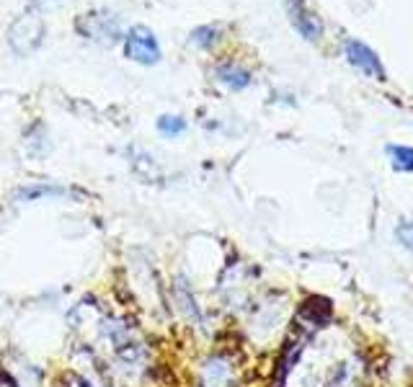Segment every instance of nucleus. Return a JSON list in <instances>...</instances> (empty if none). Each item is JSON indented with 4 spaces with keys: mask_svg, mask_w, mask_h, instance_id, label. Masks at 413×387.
<instances>
[{
    "mask_svg": "<svg viewBox=\"0 0 413 387\" xmlns=\"http://www.w3.org/2000/svg\"><path fill=\"white\" fill-rule=\"evenodd\" d=\"M390 155L400 170H413V150L411 147H390Z\"/></svg>",
    "mask_w": 413,
    "mask_h": 387,
    "instance_id": "423d86ee",
    "label": "nucleus"
},
{
    "mask_svg": "<svg viewBox=\"0 0 413 387\" xmlns=\"http://www.w3.org/2000/svg\"><path fill=\"white\" fill-rule=\"evenodd\" d=\"M217 80L225 83L228 88H233V91H240V88H245V85L251 83L248 73L240 68H233V65H222V68L217 70Z\"/></svg>",
    "mask_w": 413,
    "mask_h": 387,
    "instance_id": "20e7f679",
    "label": "nucleus"
},
{
    "mask_svg": "<svg viewBox=\"0 0 413 387\" xmlns=\"http://www.w3.org/2000/svg\"><path fill=\"white\" fill-rule=\"evenodd\" d=\"M124 54L140 65H155L161 59V44L147 26H132L124 36Z\"/></svg>",
    "mask_w": 413,
    "mask_h": 387,
    "instance_id": "f257e3e1",
    "label": "nucleus"
},
{
    "mask_svg": "<svg viewBox=\"0 0 413 387\" xmlns=\"http://www.w3.org/2000/svg\"><path fill=\"white\" fill-rule=\"evenodd\" d=\"M398 235H400V240H403L408 248H413V225H400Z\"/></svg>",
    "mask_w": 413,
    "mask_h": 387,
    "instance_id": "6e6552de",
    "label": "nucleus"
},
{
    "mask_svg": "<svg viewBox=\"0 0 413 387\" xmlns=\"http://www.w3.org/2000/svg\"><path fill=\"white\" fill-rule=\"evenodd\" d=\"M158 126H161L163 135H178V132L186 129V124L178 117H163L161 122H158Z\"/></svg>",
    "mask_w": 413,
    "mask_h": 387,
    "instance_id": "0eeeda50",
    "label": "nucleus"
},
{
    "mask_svg": "<svg viewBox=\"0 0 413 387\" xmlns=\"http://www.w3.org/2000/svg\"><path fill=\"white\" fill-rule=\"evenodd\" d=\"M217 39H219V31L215 29V26H199L194 34H191V42H194L196 47H202V50L212 47Z\"/></svg>",
    "mask_w": 413,
    "mask_h": 387,
    "instance_id": "39448f33",
    "label": "nucleus"
},
{
    "mask_svg": "<svg viewBox=\"0 0 413 387\" xmlns=\"http://www.w3.org/2000/svg\"><path fill=\"white\" fill-rule=\"evenodd\" d=\"M289 16H292V24L297 26V31L303 36H307V39L321 36V21L305 8L303 0H289Z\"/></svg>",
    "mask_w": 413,
    "mask_h": 387,
    "instance_id": "7ed1b4c3",
    "label": "nucleus"
},
{
    "mask_svg": "<svg viewBox=\"0 0 413 387\" xmlns=\"http://www.w3.org/2000/svg\"><path fill=\"white\" fill-rule=\"evenodd\" d=\"M346 50V57H349V62L352 65H356V68H362L367 75H375L377 80H382L385 78V70H382V65H379L377 54L367 47V44L356 42V39H346L344 44Z\"/></svg>",
    "mask_w": 413,
    "mask_h": 387,
    "instance_id": "f03ea898",
    "label": "nucleus"
}]
</instances>
